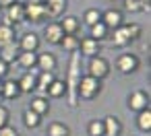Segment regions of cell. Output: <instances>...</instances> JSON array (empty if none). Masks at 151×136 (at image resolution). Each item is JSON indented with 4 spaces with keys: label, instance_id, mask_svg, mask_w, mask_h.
Returning <instances> with one entry per match:
<instances>
[{
    "label": "cell",
    "instance_id": "6da1fadb",
    "mask_svg": "<svg viewBox=\"0 0 151 136\" xmlns=\"http://www.w3.org/2000/svg\"><path fill=\"white\" fill-rule=\"evenodd\" d=\"M81 54L79 52H73L70 56V66H68V74H66V99H68V105L70 107H77L79 105V97H77V85H79V78H81Z\"/></svg>",
    "mask_w": 151,
    "mask_h": 136
},
{
    "label": "cell",
    "instance_id": "7a4b0ae2",
    "mask_svg": "<svg viewBox=\"0 0 151 136\" xmlns=\"http://www.w3.org/2000/svg\"><path fill=\"white\" fill-rule=\"evenodd\" d=\"M141 33H143V27L139 23H122L120 27L112 29L108 37H112L114 48H126L132 41H137L141 37Z\"/></svg>",
    "mask_w": 151,
    "mask_h": 136
},
{
    "label": "cell",
    "instance_id": "3957f363",
    "mask_svg": "<svg viewBox=\"0 0 151 136\" xmlns=\"http://www.w3.org/2000/svg\"><path fill=\"white\" fill-rule=\"evenodd\" d=\"M99 93H101V80H97L89 74H83L79 78V85H77V97L79 99L93 101V99H97Z\"/></svg>",
    "mask_w": 151,
    "mask_h": 136
},
{
    "label": "cell",
    "instance_id": "277c9868",
    "mask_svg": "<svg viewBox=\"0 0 151 136\" xmlns=\"http://www.w3.org/2000/svg\"><path fill=\"white\" fill-rule=\"evenodd\" d=\"M23 9H25V21L31 23H44L46 19L50 21L44 0H27V2H23Z\"/></svg>",
    "mask_w": 151,
    "mask_h": 136
},
{
    "label": "cell",
    "instance_id": "5b68a950",
    "mask_svg": "<svg viewBox=\"0 0 151 136\" xmlns=\"http://www.w3.org/2000/svg\"><path fill=\"white\" fill-rule=\"evenodd\" d=\"M110 72H112V66H110V62H108L104 56H93V58H89V62H87V74H89V76H93V78H97V80H104V78L110 76Z\"/></svg>",
    "mask_w": 151,
    "mask_h": 136
},
{
    "label": "cell",
    "instance_id": "8992f818",
    "mask_svg": "<svg viewBox=\"0 0 151 136\" xmlns=\"http://www.w3.org/2000/svg\"><path fill=\"white\" fill-rule=\"evenodd\" d=\"M139 66H141V58L132 52H124L116 58V70L120 74H132L139 70Z\"/></svg>",
    "mask_w": 151,
    "mask_h": 136
},
{
    "label": "cell",
    "instance_id": "52a82bcc",
    "mask_svg": "<svg viewBox=\"0 0 151 136\" xmlns=\"http://www.w3.org/2000/svg\"><path fill=\"white\" fill-rule=\"evenodd\" d=\"M2 11H4V15H2V23H4V25L15 27V25H19V23H25V9H23V2H21V0H17L15 4L6 6V9H2Z\"/></svg>",
    "mask_w": 151,
    "mask_h": 136
},
{
    "label": "cell",
    "instance_id": "ba28073f",
    "mask_svg": "<svg viewBox=\"0 0 151 136\" xmlns=\"http://www.w3.org/2000/svg\"><path fill=\"white\" fill-rule=\"evenodd\" d=\"M126 105H128V109H132V111H143V109H147L149 107V95L145 93V91H132L130 95H128V101H126Z\"/></svg>",
    "mask_w": 151,
    "mask_h": 136
},
{
    "label": "cell",
    "instance_id": "9c48e42d",
    "mask_svg": "<svg viewBox=\"0 0 151 136\" xmlns=\"http://www.w3.org/2000/svg\"><path fill=\"white\" fill-rule=\"evenodd\" d=\"M62 37H64V31H62L60 23L58 21H50L46 25V29H44V39L48 43H52V46H60Z\"/></svg>",
    "mask_w": 151,
    "mask_h": 136
},
{
    "label": "cell",
    "instance_id": "30bf717a",
    "mask_svg": "<svg viewBox=\"0 0 151 136\" xmlns=\"http://www.w3.org/2000/svg\"><path fill=\"white\" fill-rule=\"evenodd\" d=\"M37 68H31V70H25L21 78H17L19 83V89L21 93H33L35 91V83H37Z\"/></svg>",
    "mask_w": 151,
    "mask_h": 136
},
{
    "label": "cell",
    "instance_id": "8fae6325",
    "mask_svg": "<svg viewBox=\"0 0 151 136\" xmlns=\"http://www.w3.org/2000/svg\"><path fill=\"white\" fill-rule=\"evenodd\" d=\"M21 95H23V93H21L19 83H17L15 78H4V80H2V91H0V97H2V99L15 101V99H19Z\"/></svg>",
    "mask_w": 151,
    "mask_h": 136
},
{
    "label": "cell",
    "instance_id": "7c38bea8",
    "mask_svg": "<svg viewBox=\"0 0 151 136\" xmlns=\"http://www.w3.org/2000/svg\"><path fill=\"white\" fill-rule=\"evenodd\" d=\"M40 35L37 33H33V31H27V33H23L21 35V39H19V50L21 52H37L40 50Z\"/></svg>",
    "mask_w": 151,
    "mask_h": 136
},
{
    "label": "cell",
    "instance_id": "4fadbf2b",
    "mask_svg": "<svg viewBox=\"0 0 151 136\" xmlns=\"http://www.w3.org/2000/svg\"><path fill=\"white\" fill-rule=\"evenodd\" d=\"M101 23L112 31V29H116V27H120L124 23V15L120 11H116V9H108V11L101 13Z\"/></svg>",
    "mask_w": 151,
    "mask_h": 136
},
{
    "label": "cell",
    "instance_id": "5bb4252c",
    "mask_svg": "<svg viewBox=\"0 0 151 136\" xmlns=\"http://www.w3.org/2000/svg\"><path fill=\"white\" fill-rule=\"evenodd\" d=\"M99 41L93 39V37H85L79 41V54L85 56V58H93V56H99Z\"/></svg>",
    "mask_w": 151,
    "mask_h": 136
},
{
    "label": "cell",
    "instance_id": "9a60e30c",
    "mask_svg": "<svg viewBox=\"0 0 151 136\" xmlns=\"http://www.w3.org/2000/svg\"><path fill=\"white\" fill-rule=\"evenodd\" d=\"M58 66V60L52 52H42L37 54V62H35V68L37 70H48V72H54Z\"/></svg>",
    "mask_w": 151,
    "mask_h": 136
},
{
    "label": "cell",
    "instance_id": "2e32d148",
    "mask_svg": "<svg viewBox=\"0 0 151 136\" xmlns=\"http://www.w3.org/2000/svg\"><path fill=\"white\" fill-rule=\"evenodd\" d=\"M46 9H48V17L50 19H60L66 13V4L68 0H44Z\"/></svg>",
    "mask_w": 151,
    "mask_h": 136
},
{
    "label": "cell",
    "instance_id": "e0dca14e",
    "mask_svg": "<svg viewBox=\"0 0 151 136\" xmlns=\"http://www.w3.org/2000/svg\"><path fill=\"white\" fill-rule=\"evenodd\" d=\"M60 27H62V31L66 33V35H77L79 33V29H81V21L77 19V17H73V15H64V17H60Z\"/></svg>",
    "mask_w": 151,
    "mask_h": 136
},
{
    "label": "cell",
    "instance_id": "ac0fdd59",
    "mask_svg": "<svg viewBox=\"0 0 151 136\" xmlns=\"http://www.w3.org/2000/svg\"><path fill=\"white\" fill-rule=\"evenodd\" d=\"M122 134V124L116 115L104 117V136H120Z\"/></svg>",
    "mask_w": 151,
    "mask_h": 136
},
{
    "label": "cell",
    "instance_id": "d6986e66",
    "mask_svg": "<svg viewBox=\"0 0 151 136\" xmlns=\"http://www.w3.org/2000/svg\"><path fill=\"white\" fill-rule=\"evenodd\" d=\"M29 109L31 111H35L37 115H48L50 113V99L48 97H44V95H40V97H35V99H31V103H29Z\"/></svg>",
    "mask_w": 151,
    "mask_h": 136
},
{
    "label": "cell",
    "instance_id": "ffe728a7",
    "mask_svg": "<svg viewBox=\"0 0 151 136\" xmlns=\"http://www.w3.org/2000/svg\"><path fill=\"white\" fill-rule=\"evenodd\" d=\"M35 62H37V52H19V56H17V64L23 70L35 68Z\"/></svg>",
    "mask_w": 151,
    "mask_h": 136
},
{
    "label": "cell",
    "instance_id": "44dd1931",
    "mask_svg": "<svg viewBox=\"0 0 151 136\" xmlns=\"http://www.w3.org/2000/svg\"><path fill=\"white\" fill-rule=\"evenodd\" d=\"M19 52H21V50H19V46H17V41H15V43H9V46H4V48H0V58H2L6 64H15Z\"/></svg>",
    "mask_w": 151,
    "mask_h": 136
},
{
    "label": "cell",
    "instance_id": "7402d4cb",
    "mask_svg": "<svg viewBox=\"0 0 151 136\" xmlns=\"http://www.w3.org/2000/svg\"><path fill=\"white\" fill-rule=\"evenodd\" d=\"M15 41H17L15 27L0 23V48H4V46H9V43H15Z\"/></svg>",
    "mask_w": 151,
    "mask_h": 136
},
{
    "label": "cell",
    "instance_id": "603a6c76",
    "mask_svg": "<svg viewBox=\"0 0 151 136\" xmlns=\"http://www.w3.org/2000/svg\"><path fill=\"white\" fill-rule=\"evenodd\" d=\"M54 72H48V70H40L37 72V83H35V91L40 93H46V89L54 83Z\"/></svg>",
    "mask_w": 151,
    "mask_h": 136
},
{
    "label": "cell",
    "instance_id": "cb8c5ba5",
    "mask_svg": "<svg viewBox=\"0 0 151 136\" xmlns=\"http://www.w3.org/2000/svg\"><path fill=\"white\" fill-rule=\"evenodd\" d=\"M46 95H48L50 99H60V97H64V95H66V83L54 78V83L46 89Z\"/></svg>",
    "mask_w": 151,
    "mask_h": 136
},
{
    "label": "cell",
    "instance_id": "d4e9b609",
    "mask_svg": "<svg viewBox=\"0 0 151 136\" xmlns=\"http://www.w3.org/2000/svg\"><path fill=\"white\" fill-rule=\"evenodd\" d=\"M23 126L27 128V130H35V128H40L42 126V115H37L35 111H31L29 107L23 111Z\"/></svg>",
    "mask_w": 151,
    "mask_h": 136
},
{
    "label": "cell",
    "instance_id": "484cf974",
    "mask_svg": "<svg viewBox=\"0 0 151 136\" xmlns=\"http://www.w3.org/2000/svg\"><path fill=\"white\" fill-rule=\"evenodd\" d=\"M48 136H70V128L64 122H50L46 128Z\"/></svg>",
    "mask_w": 151,
    "mask_h": 136
},
{
    "label": "cell",
    "instance_id": "4316f807",
    "mask_svg": "<svg viewBox=\"0 0 151 136\" xmlns=\"http://www.w3.org/2000/svg\"><path fill=\"white\" fill-rule=\"evenodd\" d=\"M137 126H139L141 132H151V109H149V107L143 109V111H139V115H137Z\"/></svg>",
    "mask_w": 151,
    "mask_h": 136
},
{
    "label": "cell",
    "instance_id": "83f0119b",
    "mask_svg": "<svg viewBox=\"0 0 151 136\" xmlns=\"http://www.w3.org/2000/svg\"><path fill=\"white\" fill-rule=\"evenodd\" d=\"M99 21H101V11H97V9H87L83 13V17H81V23L87 25V27H91V25H95Z\"/></svg>",
    "mask_w": 151,
    "mask_h": 136
},
{
    "label": "cell",
    "instance_id": "f1b7e54d",
    "mask_svg": "<svg viewBox=\"0 0 151 136\" xmlns=\"http://www.w3.org/2000/svg\"><path fill=\"white\" fill-rule=\"evenodd\" d=\"M110 35V29L99 21V23H95V25H91L89 27V37H93V39H97V41H101V39H106Z\"/></svg>",
    "mask_w": 151,
    "mask_h": 136
},
{
    "label": "cell",
    "instance_id": "f546056e",
    "mask_svg": "<svg viewBox=\"0 0 151 136\" xmlns=\"http://www.w3.org/2000/svg\"><path fill=\"white\" fill-rule=\"evenodd\" d=\"M79 41H81V39H79V35H66V33H64V37H62L60 46H62L66 52H70V54H73V52H79Z\"/></svg>",
    "mask_w": 151,
    "mask_h": 136
},
{
    "label": "cell",
    "instance_id": "4dcf8cb0",
    "mask_svg": "<svg viewBox=\"0 0 151 136\" xmlns=\"http://www.w3.org/2000/svg\"><path fill=\"white\" fill-rule=\"evenodd\" d=\"M87 134L89 136H104V120H91L87 124Z\"/></svg>",
    "mask_w": 151,
    "mask_h": 136
},
{
    "label": "cell",
    "instance_id": "1f68e13d",
    "mask_svg": "<svg viewBox=\"0 0 151 136\" xmlns=\"http://www.w3.org/2000/svg\"><path fill=\"white\" fill-rule=\"evenodd\" d=\"M0 136H19V132H17V128H15V126L6 124V126L0 128Z\"/></svg>",
    "mask_w": 151,
    "mask_h": 136
},
{
    "label": "cell",
    "instance_id": "d6a6232c",
    "mask_svg": "<svg viewBox=\"0 0 151 136\" xmlns=\"http://www.w3.org/2000/svg\"><path fill=\"white\" fill-rule=\"evenodd\" d=\"M9 120H11V111H9L4 105H0V128L6 126V124H9Z\"/></svg>",
    "mask_w": 151,
    "mask_h": 136
},
{
    "label": "cell",
    "instance_id": "836d02e7",
    "mask_svg": "<svg viewBox=\"0 0 151 136\" xmlns=\"http://www.w3.org/2000/svg\"><path fill=\"white\" fill-rule=\"evenodd\" d=\"M9 70H11V64H6L2 58H0V80H4L9 76Z\"/></svg>",
    "mask_w": 151,
    "mask_h": 136
},
{
    "label": "cell",
    "instance_id": "e575fe53",
    "mask_svg": "<svg viewBox=\"0 0 151 136\" xmlns=\"http://www.w3.org/2000/svg\"><path fill=\"white\" fill-rule=\"evenodd\" d=\"M15 2H17V0H0V9H6V6H11Z\"/></svg>",
    "mask_w": 151,
    "mask_h": 136
},
{
    "label": "cell",
    "instance_id": "d590c367",
    "mask_svg": "<svg viewBox=\"0 0 151 136\" xmlns=\"http://www.w3.org/2000/svg\"><path fill=\"white\" fill-rule=\"evenodd\" d=\"M143 2V6H145V11H149V0H141Z\"/></svg>",
    "mask_w": 151,
    "mask_h": 136
},
{
    "label": "cell",
    "instance_id": "8d00e7d4",
    "mask_svg": "<svg viewBox=\"0 0 151 136\" xmlns=\"http://www.w3.org/2000/svg\"><path fill=\"white\" fill-rule=\"evenodd\" d=\"M0 91H2V80H0Z\"/></svg>",
    "mask_w": 151,
    "mask_h": 136
},
{
    "label": "cell",
    "instance_id": "74e56055",
    "mask_svg": "<svg viewBox=\"0 0 151 136\" xmlns=\"http://www.w3.org/2000/svg\"><path fill=\"white\" fill-rule=\"evenodd\" d=\"M0 11H2V9H0Z\"/></svg>",
    "mask_w": 151,
    "mask_h": 136
}]
</instances>
